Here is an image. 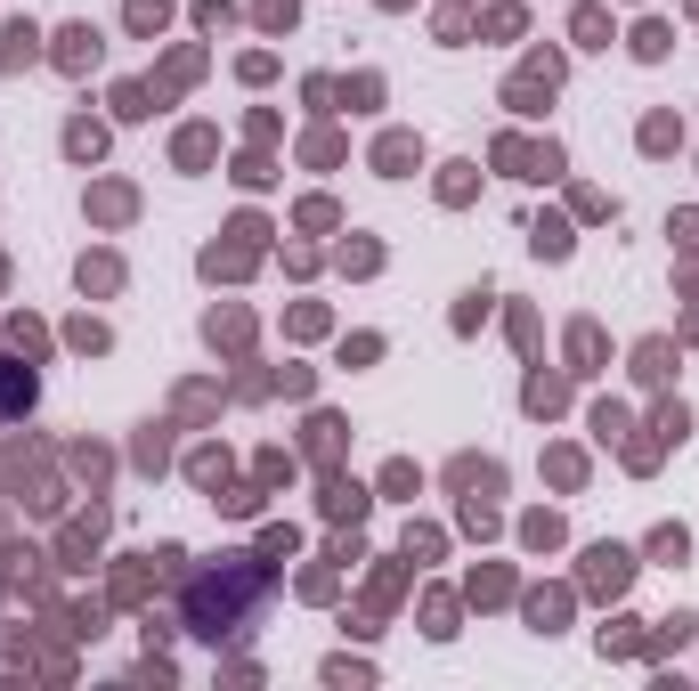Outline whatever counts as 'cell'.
<instances>
[{
  "mask_svg": "<svg viewBox=\"0 0 699 691\" xmlns=\"http://www.w3.org/2000/svg\"><path fill=\"white\" fill-rule=\"evenodd\" d=\"M261 602H269V561L228 553L220 570H204L196 586H187V626L220 643V635H244V626L261 618Z\"/></svg>",
  "mask_w": 699,
  "mask_h": 691,
  "instance_id": "obj_1",
  "label": "cell"
},
{
  "mask_svg": "<svg viewBox=\"0 0 699 691\" xmlns=\"http://www.w3.org/2000/svg\"><path fill=\"white\" fill-rule=\"evenodd\" d=\"M57 66H74V74L98 66V33L90 25H66V33H57Z\"/></svg>",
  "mask_w": 699,
  "mask_h": 691,
  "instance_id": "obj_2",
  "label": "cell"
},
{
  "mask_svg": "<svg viewBox=\"0 0 699 691\" xmlns=\"http://www.w3.org/2000/svg\"><path fill=\"white\" fill-rule=\"evenodd\" d=\"M25 407H33V374L0 358V415H25Z\"/></svg>",
  "mask_w": 699,
  "mask_h": 691,
  "instance_id": "obj_3",
  "label": "cell"
},
{
  "mask_svg": "<svg viewBox=\"0 0 699 691\" xmlns=\"http://www.w3.org/2000/svg\"><path fill=\"white\" fill-rule=\"evenodd\" d=\"M98 147H106V131H98V122H74V131H66V155H74V163H90Z\"/></svg>",
  "mask_w": 699,
  "mask_h": 691,
  "instance_id": "obj_4",
  "label": "cell"
},
{
  "mask_svg": "<svg viewBox=\"0 0 699 691\" xmlns=\"http://www.w3.org/2000/svg\"><path fill=\"white\" fill-rule=\"evenodd\" d=\"M33 41H41L33 25H9V49H0V66H9V74H17V66H25V57H33Z\"/></svg>",
  "mask_w": 699,
  "mask_h": 691,
  "instance_id": "obj_5",
  "label": "cell"
},
{
  "mask_svg": "<svg viewBox=\"0 0 699 691\" xmlns=\"http://www.w3.org/2000/svg\"><path fill=\"white\" fill-rule=\"evenodd\" d=\"M374 163H383V171H391V179H399V171H407V163H415V139H383V147H374Z\"/></svg>",
  "mask_w": 699,
  "mask_h": 691,
  "instance_id": "obj_6",
  "label": "cell"
},
{
  "mask_svg": "<svg viewBox=\"0 0 699 691\" xmlns=\"http://www.w3.org/2000/svg\"><path fill=\"white\" fill-rule=\"evenodd\" d=\"M131 25H139V33H155V25H163V0H131Z\"/></svg>",
  "mask_w": 699,
  "mask_h": 691,
  "instance_id": "obj_7",
  "label": "cell"
}]
</instances>
